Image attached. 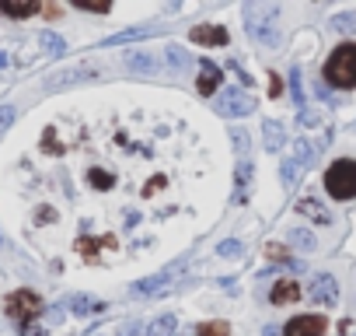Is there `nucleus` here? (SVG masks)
<instances>
[{"label": "nucleus", "mask_w": 356, "mask_h": 336, "mask_svg": "<svg viewBox=\"0 0 356 336\" xmlns=\"http://www.w3.org/2000/svg\"><path fill=\"white\" fill-rule=\"evenodd\" d=\"M262 137H266V147H269V151H280V147L286 144V130H283V123H276V119H266V123H262Z\"/></svg>", "instance_id": "obj_18"}, {"label": "nucleus", "mask_w": 356, "mask_h": 336, "mask_svg": "<svg viewBox=\"0 0 356 336\" xmlns=\"http://www.w3.org/2000/svg\"><path fill=\"white\" fill-rule=\"evenodd\" d=\"M164 56H168V67H171V70H186V63H189L186 49H182V46H175V43L164 49Z\"/></svg>", "instance_id": "obj_25"}, {"label": "nucleus", "mask_w": 356, "mask_h": 336, "mask_svg": "<svg viewBox=\"0 0 356 336\" xmlns=\"http://www.w3.org/2000/svg\"><path fill=\"white\" fill-rule=\"evenodd\" d=\"M220 67L213 63V60H200V81H196V88H200V95H213L217 91V84H220Z\"/></svg>", "instance_id": "obj_10"}, {"label": "nucleus", "mask_w": 356, "mask_h": 336, "mask_svg": "<svg viewBox=\"0 0 356 336\" xmlns=\"http://www.w3.org/2000/svg\"><path fill=\"white\" fill-rule=\"evenodd\" d=\"M98 74H102L98 67L84 63V67H74V70H63V74H56V77L49 81V88H67V84H74V81H88V77H98Z\"/></svg>", "instance_id": "obj_14"}, {"label": "nucleus", "mask_w": 356, "mask_h": 336, "mask_svg": "<svg viewBox=\"0 0 356 336\" xmlns=\"http://www.w3.org/2000/svg\"><path fill=\"white\" fill-rule=\"evenodd\" d=\"M217 112H220L224 119L248 116V112H255V98H252L245 88H224V91L217 95Z\"/></svg>", "instance_id": "obj_4"}, {"label": "nucleus", "mask_w": 356, "mask_h": 336, "mask_svg": "<svg viewBox=\"0 0 356 336\" xmlns=\"http://www.w3.org/2000/svg\"><path fill=\"white\" fill-rule=\"evenodd\" d=\"M297 214H300V217H307L311 224H332L328 207H321V204H318V200H311V197L297 200Z\"/></svg>", "instance_id": "obj_12"}, {"label": "nucleus", "mask_w": 356, "mask_h": 336, "mask_svg": "<svg viewBox=\"0 0 356 336\" xmlns=\"http://www.w3.org/2000/svg\"><path fill=\"white\" fill-rule=\"evenodd\" d=\"M231 140H234V151H238V154H248V133L231 130Z\"/></svg>", "instance_id": "obj_33"}, {"label": "nucleus", "mask_w": 356, "mask_h": 336, "mask_svg": "<svg viewBox=\"0 0 356 336\" xmlns=\"http://www.w3.org/2000/svg\"><path fill=\"white\" fill-rule=\"evenodd\" d=\"M245 25H248V36L262 46H276L280 43V32H276V8L273 4H248L245 8Z\"/></svg>", "instance_id": "obj_1"}, {"label": "nucleus", "mask_w": 356, "mask_h": 336, "mask_svg": "<svg viewBox=\"0 0 356 336\" xmlns=\"http://www.w3.org/2000/svg\"><path fill=\"white\" fill-rule=\"evenodd\" d=\"M178 273V266H171V270H164V273H157V277H147V280H140V284H133V294H157V291H168L171 287V277Z\"/></svg>", "instance_id": "obj_11"}, {"label": "nucleus", "mask_w": 356, "mask_h": 336, "mask_svg": "<svg viewBox=\"0 0 356 336\" xmlns=\"http://www.w3.org/2000/svg\"><path fill=\"white\" fill-rule=\"evenodd\" d=\"M115 245V238L112 235H105V238H81V252H95V249H112Z\"/></svg>", "instance_id": "obj_28"}, {"label": "nucleus", "mask_w": 356, "mask_h": 336, "mask_svg": "<svg viewBox=\"0 0 356 336\" xmlns=\"http://www.w3.org/2000/svg\"><path fill=\"white\" fill-rule=\"evenodd\" d=\"M307 294H311V301H318V305L332 308V305L339 301V284H335L328 273H314V277H311V284H307Z\"/></svg>", "instance_id": "obj_6"}, {"label": "nucleus", "mask_w": 356, "mask_h": 336, "mask_svg": "<svg viewBox=\"0 0 356 336\" xmlns=\"http://www.w3.org/2000/svg\"><path fill=\"white\" fill-rule=\"evenodd\" d=\"M119 336H143V329H140V322H136V319H129V322H122V326H119Z\"/></svg>", "instance_id": "obj_34"}, {"label": "nucleus", "mask_w": 356, "mask_h": 336, "mask_svg": "<svg viewBox=\"0 0 356 336\" xmlns=\"http://www.w3.org/2000/svg\"><path fill=\"white\" fill-rule=\"evenodd\" d=\"M241 252H245V245H241V242H234V238H231V242H220V245H217V256H224V259H238Z\"/></svg>", "instance_id": "obj_31"}, {"label": "nucleus", "mask_w": 356, "mask_h": 336, "mask_svg": "<svg viewBox=\"0 0 356 336\" xmlns=\"http://www.w3.org/2000/svg\"><path fill=\"white\" fill-rule=\"evenodd\" d=\"M67 308H70L74 315H98V312H105L108 305H105L102 298H91V294H74V298H67Z\"/></svg>", "instance_id": "obj_13"}, {"label": "nucleus", "mask_w": 356, "mask_h": 336, "mask_svg": "<svg viewBox=\"0 0 356 336\" xmlns=\"http://www.w3.org/2000/svg\"><path fill=\"white\" fill-rule=\"evenodd\" d=\"M290 245L300 249V252H314V249H318V242H314V235H311L307 228H293V231H290Z\"/></svg>", "instance_id": "obj_22"}, {"label": "nucleus", "mask_w": 356, "mask_h": 336, "mask_svg": "<svg viewBox=\"0 0 356 336\" xmlns=\"http://www.w3.org/2000/svg\"><path fill=\"white\" fill-rule=\"evenodd\" d=\"M147 36H154V29H126L119 36H108L102 46H126V43H136V39H147Z\"/></svg>", "instance_id": "obj_20"}, {"label": "nucleus", "mask_w": 356, "mask_h": 336, "mask_svg": "<svg viewBox=\"0 0 356 336\" xmlns=\"http://www.w3.org/2000/svg\"><path fill=\"white\" fill-rule=\"evenodd\" d=\"M280 176H283V186L293 190V183H297V161H293V158H286V161L280 165Z\"/></svg>", "instance_id": "obj_29"}, {"label": "nucleus", "mask_w": 356, "mask_h": 336, "mask_svg": "<svg viewBox=\"0 0 356 336\" xmlns=\"http://www.w3.org/2000/svg\"><path fill=\"white\" fill-rule=\"evenodd\" d=\"M0 11L8 18H32L39 11V4L35 0H0Z\"/></svg>", "instance_id": "obj_17"}, {"label": "nucleus", "mask_w": 356, "mask_h": 336, "mask_svg": "<svg viewBox=\"0 0 356 336\" xmlns=\"http://www.w3.org/2000/svg\"><path fill=\"white\" fill-rule=\"evenodd\" d=\"M200 336H231V326H227L224 319H217V322L200 326Z\"/></svg>", "instance_id": "obj_30"}, {"label": "nucleus", "mask_w": 356, "mask_h": 336, "mask_svg": "<svg viewBox=\"0 0 356 336\" xmlns=\"http://www.w3.org/2000/svg\"><path fill=\"white\" fill-rule=\"evenodd\" d=\"M42 49H46L49 56H63V53H67V43H63L56 32H49V29H46V32H42Z\"/></svg>", "instance_id": "obj_24"}, {"label": "nucleus", "mask_w": 356, "mask_h": 336, "mask_svg": "<svg viewBox=\"0 0 356 336\" xmlns=\"http://www.w3.org/2000/svg\"><path fill=\"white\" fill-rule=\"evenodd\" d=\"M35 221H56V211H53V207H39Z\"/></svg>", "instance_id": "obj_36"}, {"label": "nucleus", "mask_w": 356, "mask_h": 336, "mask_svg": "<svg viewBox=\"0 0 356 336\" xmlns=\"http://www.w3.org/2000/svg\"><path fill=\"white\" fill-rule=\"evenodd\" d=\"M8 63H11V56H8V53H0V70H8Z\"/></svg>", "instance_id": "obj_38"}, {"label": "nucleus", "mask_w": 356, "mask_h": 336, "mask_svg": "<svg viewBox=\"0 0 356 336\" xmlns=\"http://www.w3.org/2000/svg\"><path fill=\"white\" fill-rule=\"evenodd\" d=\"M189 39L193 43H200V46H227V29H220V25H196L193 32H189Z\"/></svg>", "instance_id": "obj_8"}, {"label": "nucleus", "mask_w": 356, "mask_h": 336, "mask_svg": "<svg viewBox=\"0 0 356 336\" xmlns=\"http://www.w3.org/2000/svg\"><path fill=\"white\" fill-rule=\"evenodd\" d=\"M248 183H252V165H248V161H241V165H238V176H234L231 204H245V200H248Z\"/></svg>", "instance_id": "obj_16"}, {"label": "nucleus", "mask_w": 356, "mask_h": 336, "mask_svg": "<svg viewBox=\"0 0 356 336\" xmlns=\"http://www.w3.org/2000/svg\"><path fill=\"white\" fill-rule=\"evenodd\" d=\"M126 67H129L133 74H157V70H161V60H157L154 53H129V56H126Z\"/></svg>", "instance_id": "obj_15"}, {"label": "nucleus", "mask_w": 356, "mask_h": 336, "mask_svg": "<svg viewBox=\"0 0 356 336\" xmlns=\"http://www.w3.org/2000/svg\"><path fill=\"white\" fill-rule=\"evenodd\" d=\"M175 315H157L150 326H147V333L143 336H175Z\"/></svg>", "instance_id": "obj_21"}, {"label": "nucleus", "mask_w": 356, "mask_h": 336, "mask_svg": "<svg viewBox=\"0 0 356 336\" xmlns=\"http://www.w3.org/2000/svg\"><path fill=\"white\" fill-rule=\"evenodd\" d=\"M4 308H8V315H11L18 326H25V322H35V315L42 312V301H39L35 291H15Z\"/></svg>", "instance_id": "obj_5"}, {"label": "nucleus", "mask_w": 356, "mask_h": 336, "mask_svg": "<svg viewBox=\"0 0 356 336\" xmlns=\"http://www.w3.org/2000/svg\"><path fill=\"white\" fill-rule=\"evenodd\" d=\"M325 81H332L335 88H356V43H346L328 56Z\"/></svg>", "instance_id": "obj_2"}, {"label": "nucleus", "mask_w": 356, "mask_h": 336, "mask_svg": "<svg viewBox=\"0 0 356 336\" xmlns=\"http://www.w3.org/2000/svg\"><path fill=\"white\" fill-rule=\"evenodd\" d=\"M88 183H91L95 190H112L115 176H112V172H102V168H91V172H88Z\"/></svg>", "instance_id": "obj_27"}, {"label": "nucleus", "mask_w": 356, "mask_h": 336, "mask_svg": "<svg viewBox=\"0 0 356 336\" xmlns=\"http://www.w3.org/2000/svg\"><path fill=\"white\" fill-rule=\"evenodd\" d=\"M262 336H283V333H280L276 326H266V329H262Z\"/></svg>", "instance_id": "obj_37"}, {"label": "nucleus", "mask_w": 356, "mask_h": 336, "mask_svg": "<svg viewBox=\"0 0 356 336\" xmlns=\"http://www.w3.org/2000/svg\"><path fill=\"white\" fill-rule=\"evenodd\" d=\"M328 29H332V32H342V36L356 32V11H346V15H335V18H328Z\"/></svg>", "instance_id": "obj_23"}, {"label": "nucleus", "mask_w": 356, "mask_h": 336, "mask_svg": "<svg viewBox=\"0 0 356 336\" xmlns=\"http://www.w3.org/2000/svg\"><path fill=\"white\" fill-rule=\"evenodd\" d=\"M325 190L335 200H353L356 197V161L353 158H342V161H335L328 168L325 172Z\"/></svg>", "instance_id": "obj_3"}, {"label": "nucleus", "mask_w": 356, "mask_h": 336, "mask_svg": "<svg viewBox=\"0 0 356 336\" xmlns=\"http://www.w3.org/2000/svg\"><path fill=\"white\" fill-rule=\"evenodd\" d=\"M290 88H293V102H297V116H300L307 126H314L318 116H314V112L307 109V102H304V77H300V67L290 70Z\"/></svg>", "instance_id": "obj_9"}, {"label": "nucleus", "mask_w": 356, "mask_h": 336, "mask_svg": "<svg viewBox=\"0 0 356 336\" xmlns=\"http://www.w3.org/2000/svg\"><path fill=\"white\" fill-rule=\"evenodd\" d=\"M15 116H18L15 105H0V133H8L15 126Z\"/></svg>", "instance_id": "obj_32"}, {"label": "nucleus", "mask_w": 356, "mask_h": 336, "mask_svg": "<svg viewBox=\"0 0 356 336\" xmlns=\"http://www.w3.org/2000/svg\"><path fill=\"white\" fill-rule=\"evenodd\" d=\"M293 161H297L300 168L314 165V147H311L307 140H297V144H293Z\"/></svg>", "instance_id": "obj_26"}, {"label": "nucleus", "mask_w": 356, "mask_h": 336, "mask_svg": "<svg viewBox=\"0 0 356 336\" xmlns=\"http://www.w3.org/2000/svg\"><path fill=\"white\" fill-rule=\"evenodd\" d=\"M325 315H297L286 322L283 336H325Z\"/></svg>", "instance_id": "obj_7"}, {"label": "nucleus", "mask_w": 356, "mask_h": 336, "mask_svg": "<svg viewBox=\"0 0 356 336\" xmlns=\"http://www.w3.org/2000/svg\"><path fill=\"white\" fill-rule=\"evenodd\" d=\"M290 301H300V284L297 280H280L273 287V305H290Z\"/></svg>", "instance_id": "obj_19"}, {"label": "nucleus", "mask_w": 356, "mask_h": 336, "mask_svg": "<svg viewBox=\"0 0 356 336\" xmlns=\"http://www.w3.org/2000/svg\"><path fill=\"white\" fill-rule=\"evenodd\" d=\"M22 336H46V333H42L39 322H25V326H22Z\"/></svg>", "instance_id": "obj_35"}]
</instances>
